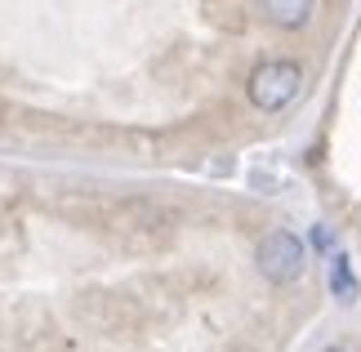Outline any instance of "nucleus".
I'll list each match as a JSON object with an SVG mask.
<instances>
[{
	"mask_svg": "<svg viewBox=\"0 0 361 352\" xmlns=\"http://www.w3.org/2000/svg\"><path fill=\"white\" fill-rule=\"evenodd\" d=\"M245 90H250V103L259 111H281V107H290L299 98L303 72H299V63H290V59H268V63H259L255 72H250Z\"/></svg>",
	"mask_w": 361,
	"mask_h": 352,
	"instance_id": "obj_1",
	"label": "nucleus"
},
{
	"mask_svg": "<svg viewBox=\"0 0 361 352\" xmlns=\"http://www.w3.org/2000/svg\"><path fill=\"white\" fill-rule=\"evenodd\" d=\"M330 290H335V299L339 303H353L357 294H361V286H357V277H353V263H348V255H330Z\"/></svg>",
	"mask_w": 361,
	"mask_h": 352,
	"instance_id": "obj_4",
	"label": "nucleus"
},
{
	"mask_svg": "<svg viewBox=\"0 0 361 352\" xmlns=\"http://www.w3.org/2000/svg\"><path fill=\"white\" fill-rule=\"evenodd\" d=\"M263 18L272 27H281V32H299V27H308L317 0H259Z\"/></svg>",
	"mask_w": 361,
	"mask_h": 352,
	"instance_id": "obj_3",
	"label": "nucleus"
},
{
	"mask_svg": "<svg viewBox=\"0 0 361 352\" xmlns=\"http://www.w3.org/2000/svg\"><path fill=\"white\" fill-rule=\"evenodd\" d=\"M326 352H343V348H326Z\"/></svg>",
	"mask_w": 361,
	"mask_h": 352,
	"instance_id": "obj_6",
	"label": "nucleus"
},
{
	"mask_svg": "<svg viewBox=\"0 0 361 352\" xmlns=\"http://www.w3.org/2000/svg\"><path fill=\"white\" fill-rule=\"evenodd\" d=\"M312 245L326 250V245H330V232H326V228H312Z\"/></svg>",
	"mask_w": 361,
	"mask_h": 352,
	"instance_id": "obj_5",
	"label": "nucleus"
},
{
	"mask_svg": "<svg viewBox=\"0 0 361 352\" xmlns=\"http://www.w3.org/2000/svg\"><path fill=\"white\" fill-rule=\"evenodd\" d=\"M255 263H259V272L268 277L272 286H290V281L303 277V263H308V255H303V241H299L295 232L276 228V232H268V236L259 241Z\"/></svg>",
	"mask_w": 361,
	"mask_h": 352,
	"instance_id": "obj_2",
	"label": "nucleus"
}]
</instances>
